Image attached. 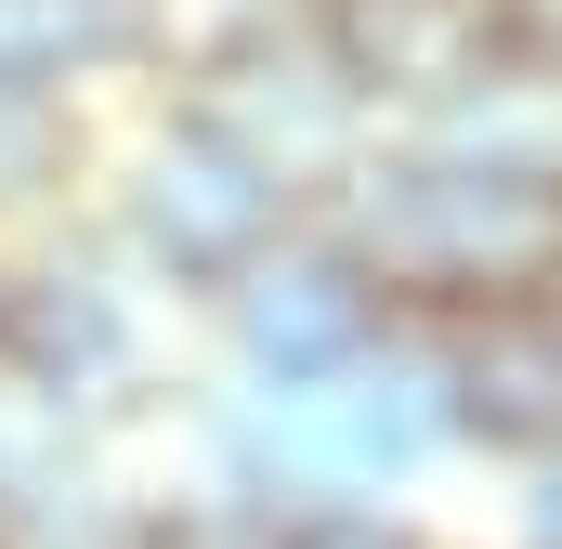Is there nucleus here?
I'll use <instances>...</instances> for the list:
<instances>
[{
  "mask_svg": "<svg viewBox=\"0 0 562 549\" xmlns=\"http://www.w3.org/2000/svg\"><path fill=\"white\" fill-rule=\"evenodd\" d=\"M367 262L406 288H537L562 262V210L537 170H380Z\"/></svg>",
  "mask_w": 562,
  "mask_h": 549,
  "instance_id": "f257e3e1",
  "label": "nucleus"
},
{
  "mask_svg": "<svg viewBox=\"0 0 562 549\" xmlns=\"http://www.w3.org/2000/svg\"><path fill=\"white\" fill-rule=\"evenodd\" d=\"M276 170H249L223 132H183L170 157H157V183H144V223H157V249L170 262H196V274H223V262H249V236L276 223Z\"/></svg>",
  "mask_w": 562,
  "mask_h": 549,
  "instance_id": "f03ea898",
  "label": "nucleus"
},
{
  "mask_svg": "<svg viewBox=\"0 0 562 549\" xmlns=\"http://www.w3.org/2000/svg\"><path fill=\"white\" fill-rule=\"evenodd\" d=\"M484 40H497L484 0H353V79H393V92H471Z\"/></svg>",
  "mask_w": 562,
  "mask_h": 549,
  "instance_id": "7ed1b4c3",
  "label": "nucleus"
},
{
  "mask_svg": "<svg viewBox=\"0 0 562 549\" xmlns=\"http://www.w3.org/2000/svg\"><path fill=\"white\" fill-rule=\"evenodd\" d=\"M471 418L484 432H562V327L484 314V340H471Z\"/></svg>",
  "mask_w": 562,
  "mask_h": 549,
  "instance_id": "20e7f679",
  "label": "nucleus"
},
{
  "mask_svg": "<svg viewBox=\"0 0 562 549\" xmlns=\"http://www.w3.org/2000/svg\"><path fill=\"white\" fill-rule=\"evenodd\" d=\"M431 445V406L393 380L380 406H340V393H301V418H288V458L301 471H393V458H419Z\"/></svg>",
  "mask_w": 562,
  "mask_h": 549,
  "instance_id": "39448f33",
  "label": "nucleus"
},
{
  "mask_svg": "<svg viewBox=\"0 0 562 549\" xmlns=\"http://www.w3.org/2000/svg\"><path fill=\"white\" fill-rule=\"evenodd\" d=\"M353 327H367V288H353L340 262H288V274H262V288H249V340H262V354H288V367H327Z\"/></svg>",
  "mask_w": 562,
  "mask_h": 549,
  "instance_id": "423d86ee",
  "label": "nucleus"
},
{
  "mask_svg": "<svg viewBox=\"0 0 562 549\" xmlns=\"http://www.w3.org/2000/svg\"><path fill=\"white\" fill-rule=\"evenodd\" d=\"M105 40H119V0H0V66H66Z\"/></svg>",
  "mask_w": 562,
  "mask_h": 549,
  "instance_id": "0eeeda50",
  "label": "nucleus"
},
{
  "mask_svg": "<svg viewBox=\"0 0 562 549\" xmlns=\"http://www.w3.org/2000/svg\"><path fill=\"white\" fill-rule=\"evenodd\" d=\"M276 549H393L380 524H301V537H276Z\"/></svg>",
  "mask_w": 562,
  "mask_h": 549,
  "instance_id": "6e6552de",
  "label": "nucleus"
},
{
  "mask_svg": "<svg viewBox=\"0 0 562 549\" xmlns=\"http://www.w3.org/2000/svg\"><path fill=\"white\" fill-rule=\"evenodd\" d=\"M537 524H550V549H562V471H550V511H537Z\"/></svg>",
  "mask_w": 562,
  "mask_h": 549,
  "instance_id": "1a4fd4ad",
  "label": "nucleus"
}]
</instances>
